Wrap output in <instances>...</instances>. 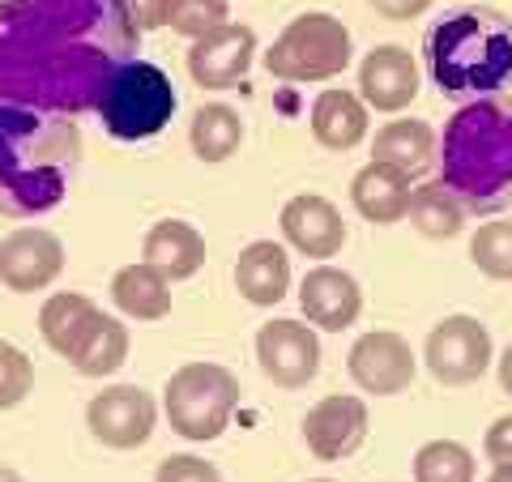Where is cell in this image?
<instances>
[{
    "instance_id": "obj_7",
    "label": "cell",
    "mask_w": 512,
    "mask_h": 482,
    "mask_svg": "<svg viewBox=\"0 0 512 482\" xmlns=\"http://www.w3.org/2000/svg\"><path fill=\"white\" fill-rule=\"evenodd\" d=\"M103 128L116 141H146L154 133H163L175 116V86L171 77L150 60H133L111 77V86L103 90L99 107Z\"/></svg>"
},
{
    "instance_id": "obj_38",
    "label": "cell",
    "mask_w": 512,
    "mask_h": 482,
    "mask_svg": "<svg viewBox=\"0 0 512 482\" xmlns=\"http://www.w3.org/2000/svg\"><path fill=\"white\" fill-rule=\"evenodd\" d=\"M487 482H512V470H508V465H500V470H491Z\"/></svg>"
},
{
    "instance_id": "obj_8",
    "label": "cell",
    "mask_w": 512,
    "mask_h": 482,
    "mask_svg": "<svg viewBox=\"0 0 512 482\" xmlns=\"http://www.w3.org/2000/svg\"><path fill=\"white\" fill-rule=\"evenodd\" d=\"M491 333L483 320H474L466 312L457 316H444L436 329L427 333L423 342V359H427V372L436 376L440 384H474L483 380V372L491 367Z\"/></svg>"
},
{
    "instance_id": "obj_11",
    "label": "cell",
    "mask_w": 512,
    "mask_h": 482,
    "mask_svg": "<svg viewBox=\"0 0 512 482\" xmlns=\"http://www.w3.org/2000/svg\"><path fill=\"white\" fill-rule=\"evenodd\" d=\"M346 372L363 393L376 397H397L414 384V350L402 333L393 329H372L363 333L346 355Z\"/></svg>"
},
{
    "instance_id": "obj_30",
    "label": "cell",
    "mask_w": 512,
    "mask_h": 482,
    "mask_svg": "<svg viewBox=\"0 0 512 482\" xmlns=\"http://www.w3.org/2000/svg\"><path fill=\"white\" fill-rule=\"evenodd\" d=\"M231 18V0H167V26L184 39H205Z\"/></svg>"
},
{
    "instance_id": "obj_18",
    "label": "cell",
    "mask_w": 512,
    "mask_h": 482,
    "mask_svg": "<svg viewBox=\"0 0 512 482\" xmlns=\"http://www.w3.org/2000/svg\"><path fill=\"white\" fill-rule=\"evenodd\" d=\"M141 261L167 282L197 278V269L205 265V235L184 218H158L141 239Z\"/></svg>"
},
{
    "instance_id": "obj_1",
    "label": "cell",
    "mask_w": 512,
    "mask_h": 482,
    "mask_svg": "<svg viewBox=\"0 0 512 482\" xmlns=\"http://www.w3.org/2000/svg\"><path fill=\"white\" fill-rule=\"evenodd\" d=\"M137 35L124 0H0V103L94 111Z\"/></svg>"
},
{
    "instance_id": "obj_37",
    "label": "cell",
    "mask_w": 512,
    "mask_h": 482,
    "mask_svg": "<svg viewBox=\"0 0 512 482\" xmlns=\"http://www.w3.org/2000/svg\"><path fill=\"white\" fill-rule=\"evenodd\" d=\"M0 482H26L18 470H9V465H0Z\"/></svg>"
},
{
    "instance_id": "obj_19",
    "label": "cell",
    "mask_w": 512,
    "mask_h": 482,
    "mask_svg": "<svg viewBox=\"0 0 512 482\" xmlns=\"http://www.w3.org/2000/svg\"><path fill=\"white\" fill-rule=\"evenodd\" d=\"M235 286L252 308H278L291 291V256L274 239H256L239 252L235 261Z\"/></svg>"
},
{
    "instance_id": "obj_31",
    "label": "cell",
    "mask_w": 512,
    "mask_h": 482,
    "mask_svg": "<svg viewBox=\"0 0 512 482\" xmlns=\"http://www.w3.org/2000/svg\"><path fill=\"white\" fill-rule=\"evenodd\" d=\"M35 389V363L22 346H13L0 337V410H13L22 406Z\"/></svg>"
},
{
    "instance_id": "obj_21",
    "label": "cell",
    "mask_w": 512,
    "mask_h": 482,
    "mask_svg": "<svg viewBox=\"0 0 512 482\" xmlns=\"http://www.w3.org/2000/svg\"><path fill=\"white\" fill-rule=\"evenodd\" d=\"M436 150H440L436 128L414 116H397L384 128H376V137H372V163L397 167L410 180H423L427 167L436 163Z\"/></svg>"
},
{
    "instance_id": "obj_26",
    "label": "cell",
    "mask_w": 512,
    "mask_h": 482,
    "mask_svg": "<svg viewBox=\"0 0 512 482\" xmlns=\"http://www.w3.org/2000/svg\"><path fill=\"white\" fill-rule=\"evenodd\" d=\"M466 205L457 201V192L448 188L444 180H427L410 192V210L406 218L414 222V231L427 235V239H453L461 235V227H466Z\"/></svg>"
},
{
    "instance_id": "obj_32",
    "label": "cell",
    "mask_w": 512,
    "mask_h": 482,
    "mask_svg": "<svg viewBox=\"0 0 512 482\" xmlns=\"http://www.w3.org/2000/svg\"><path fill=\"white\" fill-rule=\"evenodd\" d=\"M154 482H222V474L214 461H205L197 453H171L158 461Z\"/></svg>"
},
{
    "instance_id": "obj_23",
    "label": "cell",
    "mask_w": 512,
    "mask_h": 482,
    "mask_svg": "<svg viewBox=\"0 0 512 482\" xmlns=\"http://www.w3.org/2000/svg\"><path fill=\"white\" fill-rule=\"evenodd\" d=\"M103 312L94 308V299L77 295V291H56L52 299L39 308V333L43 342L56 350L60 359H73L77 346L86 342V333L94 329V320Z\"/></svg>"
},
{
    "instance_id": "obj_12",
    "label": "cell",
    "mask_w": 512,
    "mask_h": 482,
    "mask_svg": "<svg viewBox=\"0 0 512 482\" xmlns=\"http://www.w3.org/2000/svg\"><path fill=\"white\" fill-rule=\"evenodd\" d=\"M64 273V244L43 227H18L0 239V286L13 295L47 291Z\"/></svg>"
},
{
    "instance_id": "obj_3",
    "label": "cell",
    "mask_w": 512,
    "mask_h": 482,
    "mask_svg": "<svg viewBox=\"0 0 512 482\" xmlns=\"http://www.w3.org/2000/svg\"><path fill=\"white\" fill-rule=\"evenodd\" d=\"M440 180L474 214L512 201V99H474L453 111L440 137Z\"/></svg>"
},
{
    "instance_id": "obj_2",
    "label": "cell",
    "mask_w": 512,
    "mask_h": 482,
    "mask_svg": "<svg viewBox=\"0 0 512 482\" xmlns=\"http://www.w3.org/2000/svg\"><path fill=\"white\" fill-rule=\"evenodd\" d=\"M82 137L69 116L0 103V214L39 218L69 197Z\"/></svg>"
},
{
    "instance_id": "obj_29",
    "label": "cell",
    "mask_w": 512,
    "mask_h": 482,
    "mask_svg": "<svg viewBox=\"0 0 512 482\" xmlns=\"http://www.w3.org/2000/svg\"><path fill=\"white\" fill-rule=\"evenodd\" d=\"M470 261L483 278L512 282V218H491L470 239Z\"/></svg>"
},
{
    "instance_id": "obj_22",
    "label": "cell",
    "mask_w": 512,
    "mask_h": 482,
    "mask_svg": "<svg viewBox=\"0 0 512 482\" xmlns=\"http://www.w3.org/2000/svg\"><path fill=\"white\" fill-rule=\"evenodd\" d=\"M312 137L333 154L355 150L367 137V103L355 90H342V86L320 90L312 103Z\"/></svg>"
},
{
    "instance_id": "obj_16",
    "label": "cell",
    "mask_w": 512,
    "mask_h": 482,
    "mask_svg": "<svg viewBox=\"0 0 512 482\" xmlns=\"http://www.w3.org/2000/svg\"><path fill=\"white\" fill-rule=\"evenodd\" d=\"M282 239L295 252H303L308 261H329L346 244V222L342 210L320 192H299L282 205Z\"/></svg>"
},
{
    "instance_id": "obj_4",
    "label": "cell",
    "mask_w": 512,
    "mask_h": 482,
    "mask_svg": "<svg viewBox=\"0 0 512 482\" xmlns=\"http://www.w3.org/2000/svg\"><path fill=\"white\" fill-rule=\"evenodd\" d=\"M427 73L453 99H483L512 77V22L487 5H461L427 30Z\"/></svg>"
},
{
    "instance_id": "obj_20",
    "label": "cell",
    "mask_w": 512,
    "mask_h": 482,
    "mask_svg": "<svg viewBox=\"0 0 512 482\" xmlns=\"http://www.w3.org/2000/svg\"><path fill=\"white\" fill-rule=\"evenodd\" d=\"M410 192H414L410 175H402L397 167H384V163H367L355 171V180H350V205L359 210L363 222L393 227V222H402L410 210Z\"/></svg>"
},
{
    "instance_id": "obj_39",
    "label": "cell",
    "mask_w": 512,
    "mask_h": 482,
    "mask_svg": "<svg viewBox=\"0 0 512 482\" xmlns=\"http://www.w3.org/2000/svg\"><path fill=\"white\" fill-rule=\"evenodd\" d=\"M308 482H333V478H308Z\"/></svg>"
},
{
    "instance_id": "obj_24",
    "label": "cell",
    "mask_w": 512,
    "mask_h": 482,
    "mask_svg": "<svg viewBox=\"0 0 512 482\" xmlns=\"http://www.w3.org/2000/svg\"><path fill=\"white\" fill-rule=\"evenodd\" d=\"M111 303H116L128 320L154 325V320H163L171 312V282L158 269H150L146 261L124 265V269H116V278H111Z\"/></svg>"
},
{
    "instance_id": "obj_6",
    "label": "cell",
    "mask_w": 512,
    "mask_h": 482,
    "mask_svg": "<svg viewBox=\"0 0 512 482\" xmlns=\"http://www.w3.org/2000/svg\"><path fill=\"white\" fill-rule=\"evenodd\" d=\"M350 56H355V39L333 13H299L265 52V69L278 82L308 86L346 73Z\"/></svg>"
},
{
    "instance_id": "obj_15",
    "label": "cell",
    "mask_w": 512,
    "mask_h": 482,
    "mask_svg": "<svg viewBox=\"0 0 512 482\" xmlns=\"http://www.w3.org/2000/svg\"><path fill=\"white\" fill-rule=\"evenodd\" d=\"M303 440L316 461H342L350 453H359L367 440V406L363 397L350 393H329L303 419Z\"/></svg>"
},
{
    "instance_id": "obj_13",
    "label": "cell",
    "mask_w": 512,
    "mask_h": 482,
    "mask_svg": "<svg viewBox=\"0 0 512 482\" xmlns=\"http://www.w3.org/2000/svg\"><path fill=\"white\" fill-rule=\"evenodd\" d=\"M256 60V30L227 22L205 39H192L188 47V73L201 90H235L248 77Z\"/></svg>"
},
{
    "instance_id": "obj_36",
    "label": "cell",
    "mask_w": 512,
    "mask_h": 482,
    "mask_svg": "<svg viewBox=\"0 0 512 482\" xmlns=\"http://www.w3.org/2000/svg\"><path fill=\"white\" fill-rule=\"evenodd\" d=\"M495 372H500V389L512 397V346H504V355H500V367H495Z\"/></svg>"
},
{
    "instance_id": "obj_17",
    "label": "cell",
    "mask_w": 512,
    "mask_h": 482,
    "mask_svg": "<svg viewBox=\"0 0 512 482\" xmlns=\"http://www.w3.org/2000/svg\"><path fill=\"white\" fill-rule=\"evenodd\" d=\"M299 308L316 333H342L359 320L363 291L346 269L316 265V269H308V278L299 282Z\"/></svg>"
},
{
    "instance_id": "obj_27",
    "label": "cell",
    "mask_w": 512,
    "mask_h": 482,
    "mask_svg": "<svg viewBox=\"0 0 512 482\" xmlns=\"http://www.w3.org/2000/svg\"><path fill=\"white\" fill-rule=\"evenodd\" d=\"M128 359V329H124V320L120 316H99L94 320V329L86 333V342L77 346V355L69 359L82 376H94V380H107V376H116L120 367Z\"/></svg>"
},
{
    "instance_id": "obj_10",
    "label": "cell",
    "mask_w": 512,
    "mask_h": 482,
    "mask_svg": "<svg viewBox=\"0 0 512 482\" xmlns=\"http://www.w3.org/2000/svg\"><path fill=\"white\" fill-rule=\"evenodd\" d=\"M256 363L282 389H303L320 372V342L308 320H265L256 329Z\"/></svg>"
},
{
    "instance_id": "obj_34",
    "label": "cell",
    "mask_w": 512,
    "mask_h": 482,
    "mask_svg": "<svg viewBox=\"0 0 512 482\" xmlns=\"http://www.w3.org/2000/svg\"><path fill=\"white\" fill-rule=\"evenodd\" d=\"M367 5L389 22H410V18H419V13H427L436 0H367Z\"/></svg>"
},
{
    "instance_id": "obj_14",
    "label": "cell",
    "mask_w": 512,
    "mask_h": 482,
    "mask_svg": "<svg viewBox=\"0 0 512 482\" xmlns=\"http://www.w3.org/2000/svg\"><path fill=\"white\" fill-rule=\"evenodd\" d=\"M419 86H423L419 60L397 43H380L359 60V99L376 111H389V116L406 111L419 99Z\"/></svg>"
},
{
    "instance_id": "obj_35",
    "label": "cell",
    "mask_w": 512,
    "mask_h": 482,
    "mask_svg": "<svg viewBox=\"0 0 512 482\" xmlns=\"http://www.w3.org/2000/svg\"><path fill=\"white\" fill-rule=\"evenodd\" d=\"M128 13H133L137 30H158L167 26V0H124Z\"/></svg>"
},
{
    "instance_id": "obj_28",
    "label": "cell",
    "mask_w": 512,
    "mask_h": 482,
    "mask_svg": "<svg viewBox=\"0 0 512 482\" xmlns=\"http://www.w3.org/2000/svg\"><path fill=\"white\" fill-rule=\"evenodd\" d=\"M414 482H474L478 461L461 440H427L414 453Z\"/></svg>"
},
{
    "instance_id": "obj_25",
    "label": "cell",
    "mask_w": 512,
    "mask_h": 482,
    "mask_svg": "<svg viewBox=\"0 0 512 482\" xmlns=\"http://www.w3.org/2000/svg\"><path fill=\"white\" fill-rule=\"evenodd\" d=\"M188 141L201 163H227L244 146V120H239L231 103H205L188 124Z\"/></svg>"
},
{
    "instance_id": "obj_9",
    "label": "cell",
    "mask_w": 512,
    "mask_h": 482,
    "mask_svg": "<svg viewBox=\"0 0 512 482\" xmlns=\"http://www.w3.org/2000/svg\"><path fill=\"white\" fill-rule=\"evenodd\" d=\"M86 427L103 448L128 453V448H141L154 436L158 401H154L150 389H141V384H107L103 393L90 397Z\"/></svg>"
},
{
    "instance_id": "obj_33",
    "label": "cell",
    "mask_w": 512,
    "mask_h": 482,
    "mask_svg": "<svg viewBox=\"0 0 512 482\" xmlns=\"http://www.w3.org/2000/svg\"><path fill=\"white\" fill-rule=\"evenodd\" d=\"M483 453H487V461L495 465V470H500V465H508V470H512V414H504V419H495L487 427Z\"/></svg>"
},
{
    "instance_id": "obj_5",
    "label": "cell",
    "mask_w": 512,
    "mask_h": 482,
    "mask_svg": "<svg viewBox=\"0 0 512 482\" xmlns=\"http://www.w3.org/2000/svg\"><path fill=\"white\" fill-rule=\"evenodd\" d=\"M239 406V380L222 363H184L175 367L163 389V414L180 440L205 444L231 427Z\"/></svg>"
}]
</instances>
